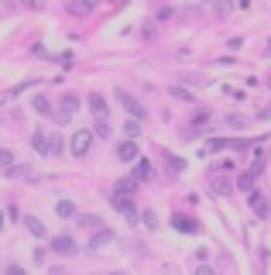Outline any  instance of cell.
<instances>
[{"label":"cell","mask_w":271,"mask_h":275,"mask_svg":"<svg viewBox=\"0 0 271 275\" xmlns=\"http://www.w3.org/2000/svg\"><path fill=\"white\" fill-rule=\"evenodd\" d=\"M213 189H216L220 196H226V193H230V182H220V179H213Z\"/></svg>","instance_id":"obj_26"},{"label":"cell","mask_w":271,"mask_h":275,"mask_svg":"<svg viewBox=\"0 0 271 275\" xmlns=\"http://www.w3.org/2000/svg\"><path fill=\"white\" fill-rule=\"evenodd\" d=\"M14 165V155L11 151H0V169H11Z\"/></svg>","instance_id":"obj_25"},{"label":"cell","mask_w":271,"mask_h":275,"mask_svg":"<svg viewBox=\"0 0 271 275\" xmlns=\"http://www.w3.org/2000/svg\"><path fill=\"white\" fill-rule=\"evenodd\" d=\"M7 176H14V179H28V176H31V169H24V165H17V162H14V165L7 169Z\"/></svg>","instance_id":"obj_19"},{"label":"cell","mask_w":271,"mask_h":275,"mask_svg":"<svg viewBox=\"0 0 271 275\" xmlns=\"http://www.w3.org/2000/svg\"><path fill=\"white\" fill-rule=\"evenodd\" d=\"M113 131H110V124L106 121H96V138H110Z\"/></svg>","instance_id":"obj_23"},{"label":"cell","mask_w":271,"mask_h":275,"mask_svg":"<svg viewBox=\"0 0 271 275\" xmlns=\"http://www.w3.org/2000/svg\"><path fill=\"white\" fill-rule=\"evenodd\" d=\"M52 251L62 255V258H69V255H75L79 248H75V241L69 238V234H59V238H52Z\"/></svg>","instance_id":"obj_3"},{"label":"cell","mask_w":271,"mask_h":275,"mask_svg":"<svg viewBox=\"0 0 271 275\" xmlns=\"http://www.w3.org/2000/svg\"><path fill=\"white\" fill-rule=\"evenodd\" d=\"M86 103H90V113L96 117V121H106V113H110V110H106V97H103V93H90Z\"/></svg>","instance_id":"obj_4"},{"label":"cell","mask_w":271,"mask_h":275,"mask_svg":"<svg viewBox=\"0 0 271 275\" xmlns=\"http://www.w3.org/2000/svg\"><path fill=\"white\" fill-rule=\"evenodd\" d=\"M168 224H172L175 230H182V234H196V230H199V224L192 220V217H185V213H175V217H172Z\"/></svg>","instance_id":"obj_7"},{"label":"cell","mask_w":271,"mask_h":275,"mask_svg":"<svg viewBox=\"0 0 271 275\" xmlns=\"http://www.w3.org/2000/svg\"><path fill=\"white\" fill-rule=\"evenodd\" d=\"M134 179H137V182H151V179H154V169H151L144 159H134Z\"/></svg>","instance_id":"obj_10"},{"label":"cell","mask_w":271,"mask_h":275,"mask_svg":"<svg viewBox=\"0 0 271 275\" xmlns=\"http://www.w3.org/2000/svg\"><path fill=\"white\" fill-rule=\"evenodd\" d=\"M79 227H100V217H93V213H83L79 220H75Z\"/></svg>","instance_id":"obj_22"},{"label":"cell","mask_w":271,"mask_h":275,"mask_svg":"<svg viewBox=\"0 0 271 275\" xmlns=\"http://www.w3.org/2000/svg\"><path fill=\"white\" fill-rule=\"evenodd\" d=\"M110 203H113V210H120L127 220H137V210H134V203L127 200V193H113V196H110Z\"/></svg>","instance_id":"obj_1"},{"label":"cell","mask_w":271,"mask_h":275,"mask_svg":"<svg viewBox=\"0 0 271 275\" xmlns=\"http://www.w3.org/2000/svg\"><path fill=\"white\" fill-rule=\"evenodd\" d=\"M21 4L31 7V11H42V7H45V0H21Z\"/></svg>","instance_id":"obj_27"},{"label":"cell","mask_w":271,"mask_h":275,"mask_svg":"<svg viewBox=\"0 0 271 275\" xmlns=\"http://www.w3.org/2000/svg\"><path fill=\"white\" fill-rule=\"evenodd\" d=\"M31 145H34V151L48 155V134H45V131H34V134H31Z\"/></svg>","instance_id":"obj_14"},{"label":"cell","mask_w":271,"mask_h":275,"mask_svg":"<svg viewBox=\"0 0 271 275\" xmlns=\"http://www.w3.org/2000/svg\"><path fill=\"white\" fill-rule=\"evenodd\" d=\"M226 145H230V138H213L206 148H210V151H220V148H226Z\"/></svg>","instance_id":"obj_24"},{"label":"cell","mask_w":271,"mask_h":275,"mask_svg":"<svg viewBox=\"0 0 271 275\" xmlns=\"http://www.w3.org/2000/svg\"><path fill=\"white\" fill-rule=\"evenodd\" d=\"M113 97L120 100V107H124V110H127L131 117H141V121H144V107H141V103H137V100H134V97H131L127 90H117V93H113Z\"/></svg>","instance_id":"obj_2"},{"label":"cell","mask_w":271,"mask_h":275,"mask_svg":"<svg viewBox=\"0 0 271 275\" xmlns=\"http://www.w3.org/2000/svg\"><path fill=\"white\" fill-rule=\"evenodd\" d=\"M110 241H113V230H100V234H96V238H93V241H90L86 248H90V251H103V248H106Z\"/></svg>","instance_id":"obj_13"},{"label":"cell","mask_w":271,"mask_h":275,"mask_svg":"<svg viewBox=\"0 0 271 275\" xmlns=\"http://www.w3.org/2000/svg\"><path fill=\"white\" fill-rule=\"evenodd\" d=\"M55 213H59V217H65V220H69V217H75V207H72V203H69V200H59V203H55Z\"/></svg>","instance_id":"obj_16"},{"label":"cell","mask_w":271,"mask_h":275,"mask_svg":"<svg viewBox=\"0 0 271 275\" xmlns=\"http://www.w3.org/2000/svg\"><path fill=\"white\" fill-rule=\"evenodd\" d=\"M268 55H271V42H268Z\"/></svg>","instance_id":"obj_28"},{"label":"cell","mask_w":271,"mask_h":275,"mask_svg":"<svg viewBox=\"0 0 271 275\" xmlns=\"http://www.w3.org/2000/svg\"><path fill=\"white\" fill-rule=\"evenodd\" d=\"M251 210H254L261 220H268V217H271V203H268V196H261V193H251Z\"/></svg>","instance_id":"obj_6"},{"label":"cell","mask_w":271,"mask_h":275,"mask_svg":"<svg viewBox=\"0 0 271 275\" xmlns=\"http://www.w3.org/2000/svg\"><path fill=\"white\" fill-rule=\"evenodd\" d=\"M141 220H144L148 230H158V213H154V210H141Z\"/></svg>","instance_id":"obj_17"},{"label":"cell","mask_w":271,"mask_h":275,"mask_svg":"<svg viewBox=\"0 0 271 275\" xmlns=\"http://www.w3.org/2000/svg\"><path fill=\"white\" fill-rule=\"evenodd\" d=\"M31 107H34V113H42V117H55V110H52V100L48 97H31Z\"/></svg>","instance_id":"obj_11"},{"label":"cell","mask_w":271,"mask_h":275,"mask_svg":"<svg viewBox=\"0 0 271 275\" xmlns=\"http://www.w3.org/2000/svg\"><path fill=\"white\" fill-rule=\"evenodd\" d=\"M48 155H62V138L59 134H48Z\"/></svg>","instance_id":"obj_18"},{"label":"cell","mask_w":271,"mask_h":275,"mask_svg":"<svg viewBox=\"0 0 271 275\" xmlns=\"http://www.w3.org/2000/svg\"><path fill=\"white\" fill-rule=\"evenodd\" d=\"M165 162L172 165V172H182V169H185V162L179 159V155H168V151H165Z\"/></svg>","instance_id":"obj_20"},{"label":"cell","mask_w":271,"mask_h":275,"mask_svg":"<svg viewBox=\"0 0 271 275\" xmlns=\"http://www.w3.org/2000/svg\"><path fill=\"white\" fill-rule=\"evenodd\" d=\"M117 159H120V162H134V159H137V141H134V138H127V141L117 145Z\"/></svg>","instance_id":"obj_9"},{"label":"cell","mask_w":271,"mask_h":275,"mask_svg":"<svg viewBox=\"0 0 271 275\" xmlns=\"http://www.w3.org/2000/svg\"><path fill=\"white\" fill-rule=\"evenodd\" d=\"M24 224H28V234H31V238H38V241H45V238H48V230H45V224L38 220V217H28Z\"/></svg>","instance_id":"obj_12"},{"label":"cell","mask_w":271,"mask_h":275,"mask_svg":"<svg viewBox=\"0 0 271 275\" xmlns=\"http://www.w3.org/2000/svg\"><path fill=\"white\" fill-rule=\"evenodd\" d=\"M59 110H62V121H65V117H72V113H79V97H75V93H65V97L59 100Z\"/></svg>","instance_id":"obj_8"},{"label":"cell","mask_w":271,"mask_h":275,"mask_svg":"<svg viewBox=\"0 0 271 275\" xmlns=\"http://www.w3.org/2000/svg\"><path fill=\"white\" fill-rule=\"evenodd\" d=\"M90 145H93V131H79V134H72V155H75V159H83V155L90 151Z\"/></svg>","instance_id":"obj_5"},{"label":"cell","mask_w":271,"mask_h":275,"mask_svg":"<svg viewBox=\"0 0 271 275\" xmlns=\"http://www.w3.org/2000/svg\"><path fill=\"white\" fill-rule=\"evenodd\" d=\"M257 172H261V162H257L251 172H244V176H241V189H251V186H254V179H257Z\"/></svg>","instance_id":"obj_15"},{"label":"cell","mask_w":271,"mask_h":275,"mask_svg":"<svg viewBox=\"0 0 271 275\" xmlns=\"http://www.w3.org/2000/svg\"><path fill=\"white\" fill-rule=\"evenodd\" d=\"M226 128H247V117H241V113H230V117H226Z\"/></svg>","instance_id":"obj_21"}]
</instances>
